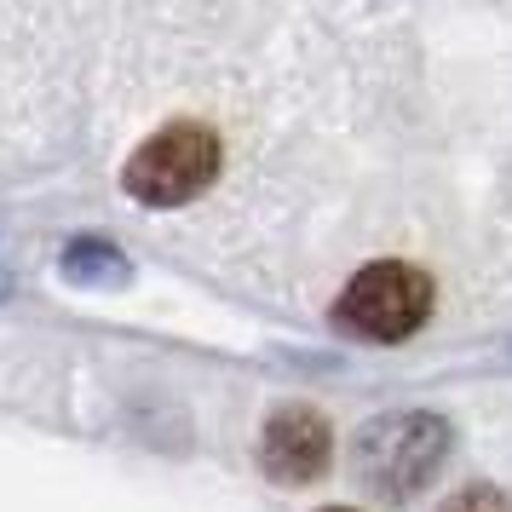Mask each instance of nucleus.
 Wrapping results in <instances>:
<instances>
[{
	"mask_svg": "<svg viewBox=\"0 0 512 512\" xmlns=\"http://www.w3.org/2000/svg\"><path fill=\"white\" fill-rule=\"evenodd\" d=\"M449 426L432 409H392L357 432V484L380 501H409L438 478Z\"/></svg>",
	"mask_w": 512,
	"mask_h": 512,
	"instance_id": "1",
	"label": "nucleus"
},
{
	"mask_svg": "<svg viewBox=\"0 0 512 512\" xmlns=\"http://www.w3.org/2000/svg\"><path fill=\"white\" fill-rule=\"evenodd\" d=\"M219 162H225V150L213 139V127H202V121H173V127L150 133L127 156L121 190L133 202H144V208H179V202H196L219 179Z\"/></svg>",
	"mask_w": 512,
	"mask_h": 512,
	"instance_id": "2",
	"label": "nucleus"
},
{
	"mask_svg": "<svg viewBox=\"0 0 512 512\" xmlns=\"http://www.w3.org/2000/svg\"><path fill=\"white\" fill-rule=\"evenodd\" d=\"M432 300L438 288L420 265H403V259H374L357 277L346 282V294L334 300V323L357 334V340H374V346H397L409 340L426 317H432Z\"/></svg>",
	"mask_w": 512,
	"mask_h": 512,
	"instance_id": "3",
	"label": "nucleus"
},
{
	"mask_svg": "<svg viewBox=\"0 0 512 512\" xmlns=\"http://www.w3.org/2000/svg\"><path fill=\"white\" fill-rule=\"evenodd\" d=\"M328 449H334V432H328V420L311 403L277 409V415L265 420V432H259V466L277 484H311V478H323Z\"/></svg>",
	"mask_w": 512,
	"mask_h": 512,
	"instance_id": "4",
	"label": "nucleus"
},
{
	"mask_svg": "<svg viewBox=\"0 0 512 512\" xmlns=\"http://www.w3.org/2000/svg\"><path fill=\"white\" fill-rule=\"evenodd\" d=\"M58 265H64V277H75V282H121V277H127V259H121V248L98 242V236L70 242Z\"/></svg>",
	"mask_w": 512,
	"mask_h": 512,
	"instance_id": "5",
	"label": "nucleus"
},
{
	"mask_svg": "<svg viewBox=\"0 0 512 512\" xmlns=\"http://www.w3.org/2000/svg\"><path fill=\"white\" fill-rule=\"evenodd\" d=\"M438 512H512V501L501 495V489H489V484H466L455 501H443Z\"/></svg>",
	"mask_w": 512,
	"mask_h": 512,
	"instance_id": "6",
	"label": "nucleus"
},
{
	"mask_svg": "<svg viewBox=\"0 0 512 512\" xmlns=\"http://www.w3.org/2000/svg\"><path fill=\"white\" fill-rule=\"evenodd\" d=\"M6 294H12V277H6V271H0V300H6Z\"/></svg>",
	"mask_w": 512,
	"mask_h": 512,
	"instance_id": "7",
	"label": "nucleus"
},
{
	"mask_svg": "<svg viewBox=\"0 0 512 512\" xmlns=\"http://www.w3.org/2000/svg\"><path fill=\"white\" fill-rule=\"evenodd\" d=\"M328 512H351V507H328Z\"/></svg>",
	"mask_w": 512,
	"mask_h": 512,
	"instance_id": "8",
	"label": "nucleus"
}]
</instances>
